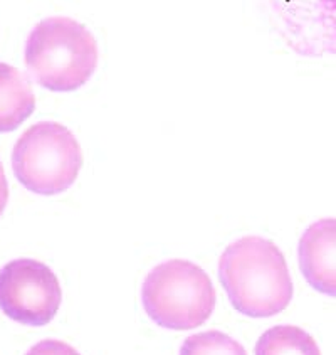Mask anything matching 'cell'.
Instances as JSON below:
<instances>
[{
  "mask_svg": "<svg viewBox=\"0 0 336 355\" xmlns=\"http://www.w3.org/2000/svg\"><path fill=\"white\" fill-rule=\"evenodd\" d=\"M219 278L232 306L252 318L278 315L291 303L292 282L286 259L272 241L247 236L222 252Z\"/></svg>",
  "mask_w": 336,
  "mask_h": 355,
  "instance_id": "cell-1",
  "label": "cell"
},
{
  "mask_svg": "<svg viewBox=\"0 0 336 355\" xmlns=\"http://www.w3.org/2000/svg\"><path fill=\"white\" fill-rule=\"evenodd\" d=\"M26 66L30 76L51 92H74L96 69V39L74 19H44L27 39Z\"/></svg>",
  "mask_w": 336,
  "mask_h": 355,
  "instance_id": "cell-2",
  "label": "cell"
},
{
  "mask_svg": "<svg viewBox=\"0 0 336 355\" xmlns=\"http://www.w3.org/2000/svg\"><path fill=\"white\" fill-rule=\"evenodd\" d=\"M141 300L157 325L192 330L211 318L215 309V290L200 266L185 259H170L146 276Z\"/></svg>",
  "mask_w": 336,
  "mask_h": 355,
  "instance_id": "cell-3",
  "label": "cell"
},
{
  "mask_svg": "<svg viewBox=\"0 0 336 355\" xmlns=\"http://www.w3.org/2000/svg\"><path fill=\"white\" fill-rule=\"evenodd\" d=\"M12 167L24 187L54 196L76 182L82 167L81 145L71 130L56 121L27 128L12 152Z\"/></svg>",
  "mask_w": 336,
  "mask_h": 355,
  "instance_id": "cell-4",
  "label": "cell"
},
{
  "mask_svg": "<svg viewBox=\"0 0 336 355\" xmlns=\"http://www.w3.org/2000/svg\"><path fill=\"white\" fill-rule=\"evenodd\" d=\"M61 302L58 276L44 263L22 258L0 270V310L12 320L30 327L47 325Z\"/></svg>",
  "mask_w": 336,
  "mask_h": 355,
  "instance_id": "cell-5",
  "label": "cell"
},
{
  "mask_svg": "<svg viewBox=\"0 0 336 355\" xmlns=\"http://www.w3.org/2000/svg\"><path fill=\"white\" fill-rule=\"evenodd\" d=\"M299 268L319 293L336 298V219L311 224L299 239Z\"/></svg>",
  "mask_w": 336,
  "mask_h": 355,
  "instance_id": "cell-6",
  "label": "cell"
},
{
  "mask_svg": "<svg viewBox=\"0 0 336 355\" xmlns=\"http://www.w3.org/2000/svg\"><path fill=\"white\" fill-rule=\"evenodd\" d=\"M35 108V96L26 74L0 62V133L22 125Z\"/></svg>",
  "mask_w": 336,
  "mask_h": 355,
  "instance_id": "cell-7",
  "label": "cell"
},
{
  "mask_svg": "<svg viewBox=\"0 0 336 355\" xmlns=\"http://www.w3.org/2000/svg\"><path fill=\"white\" fill-rule=\"evenodd\" d=\"M256 355H321L310 334L294 325H278L260 335Z\"/></svg>",
  "mask_w": 336,
  "mask_h": 355,
  "instance_id": "cell-8",
  "label": "cell"
},
{
  "mask_svg": "<svg viewBox=\"0 0 336 355\" xmlns=\"http://www.w3.org/2000/svg\"><path fill=\"white\" fill-rule=\"evenodd\" d=\"M180 355H247V352L227 334L211 330L191 335L182 345Z\"/></svg>",
  "mask_w": 336,
  "mask_h": 355,
  "instance_id": "cell-9",
  "label": "cell"
},
{
  "mask_svg": "<svg viewBox=\"0 0 336 355\" xmlns=\"http://www.w3.org/2000/svg\"><path fill=\"white\" fill-rule=\"evenodd\" d=\"M26 355H81L76 349L61 340H42L35 344Z\"/></svg>",
  "mask_w": 336,
  "mask_h": 355,
  "instance_id": "cell-10",
  "label": "cell"
},
{
  "mask_svg": "<svg viewBox=\"0 0 336 355\" xmlns=\"http://www.w3.org/2000/svg\"><path fill=\"white\" fill-rule=\"evenodd\" d=\"M7 200H9V185H7L6 172H3L2 164H0V216H2L3 209L7 206Z\"/></svg>",
  "mask_w": 336,
  "mask_h": 355,
  "instance_id": "cell-11",
  "label": "cell"
}]
</instances>
